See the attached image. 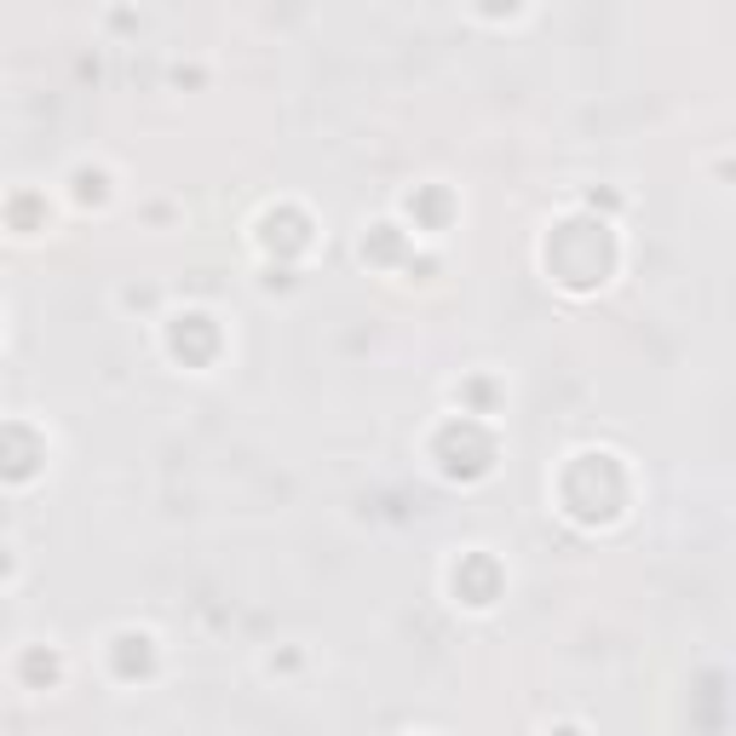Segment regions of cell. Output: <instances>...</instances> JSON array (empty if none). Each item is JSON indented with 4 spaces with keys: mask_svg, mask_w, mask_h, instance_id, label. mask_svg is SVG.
<instances>
[{
    "mask_svg": "<svg viewBox=\"0 0 736 736\" xmlns=\"http://www.w3.org/2000/svg\"><path fill=\"white\" fill-rule=\"evenodd\" d=\"M150 639H121V673H138L150 662V650H145Z\"/></svg>",
    "mask_w": 736,
    "mask_h": 736,
    "instance_id": "obj_3",
    "label": "cell"
},
{
    "mask_svg": "<svg viewBox=\"0 0 736 736\" xmlns=\"http://www.w3.org/2000/svg\"><path fill=\"white\" fill-rule=\"evenodd\" d=\"M173 352H179V357H208V352H213L208 317H184V329L173 334Z\"/></svg>",
    "mask_w": 736,
    "mask_h": 736,
    "instance_id": "obj_2",
    "label": "cell"
},
{
    "mask_svg": "<svg viewBox=\"0 0 736 736\" xmlns=\"http://www.w3.org/2000/svg\"><path fill=\"white\" fill-rule=\"evenodd\" d=\"M455 587H466V599H473V604H489V599H495V564H489V559H473V564L455 576Z\"/></svg>",
    "mask_w": 736,
    "mask_h": 736,
    "instance_id": "obj_1",
    "label": "cell"
}]
</instances>
